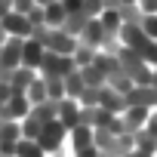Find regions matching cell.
<instances>
[{
    "label": "cell",
    "instance_id": "cell-15",
    "mask_svg": "<svg viewBox=\"0 0 157 157\" xmlns=\"http://www.w3.org/2000/svg\"><path fill=\"white\" fill-rule=\"evenodd\" d=\"M62 83H65V99H80V93L86 90V83H83V74H80V68H74L68 77H62Z\"/></svg>",
    "mask_w": 157,
    "mask_h": 157
},
{
    "label": "cell",
    "instance_id": "cell-30",
    "mask_svg": "<svg viewBox=\"0 0 157 157\" xmlns=\"http://www.w3.org/2000/svg\"><path fill=\"white\" fill-rule=\"evenodd\" d=\"M139 10L142 13H157V0H139Z\"/></svg>",
    "mask_w": 157,
    "mask_h": 157
},
{
    "label": "cell",
    "instance_id": "cell-34",
    "mask_svg": "<svg viewBox=\"0 0 157 157\" xmlns=\"http://www.w3.org/2000/svg\"><path fill=\"white\" fill-rule=\"evenodd\" d=\"M46 3H49V0H37V6H46Z\"/></svg>",
    "mask_w": 157,
    "mask_h": 157
},
{
    "label": "cell",
    "instance_id": "cell-1",
    "mask_svg": "<svg viewBox=\"0 0 157 157\" xmlns=\"http://www.w3.org/2000/svg\"><path fill=\"white\" fill-rule=\"evenodd\" d=\"M65 139H68V126L62 123V120H52V123H46L43 129H40V136L34 139L46 154H52V151H59L62 145H65Z\"/></svg>",
    "mask_w": 157,
    "mask_h": 157
},
{
    "label": "cell",
    "instance_id": "cell-24",
    "mask_svg": "<svg viewBox=\"0 0 157 157\" xmlns=\"http://www.w3.org/2000/svg\"><path fill=\"white\" fill-rule=\"evenodd\" d=\"M80 74H83V83L86 86H105V74L96 68V62L86 65V68H80Z\"/></svg>",
    "mask_w": 157,
    "mask_h": 157
},
{
    "label": "cell",
    "instance_id": "cell-12",
    "mask_svg": "<svg viewBox=\"0 0 157 157\" xmlns=\"http://www.w3.org/2000/svg\"><path fill=\"white\" fill-rule=\"evenodd\" d=\"M99 108H105V111H111V114H123V108H126V102H123V96L117 93V90H111L108 83L99 90Z\"/></svg>",
    "mask_w": 157,
    "mask_h": 157
},
{
    "label": "cell",
    "instance_id": "cell-21",
    "mask_svg": "<svg viewBox=\"0 0 157 157\" xmlns=\"http://www.w3.org/2000/svg\"><path fill=\"white\" fill-rule=\"evenodd\" d=\"M96 56H99V49H90V46H83V43H77V49H74V68H86V65H93L96 62Z\"/></svg>",
    "mask_w": 157,
    "mask_h": 157
},
{
    "label": "cell",
    "instance_id": "cell-23",
    "mask_svg": "<svg viewBox=\"0 0 157 157\" xmlns=\"http://www.w3.org/2000/svg\"><path fill=\"white\" fill-rule=\"evenodd\" d=\"M132 139H136V148H139V151H148V154H154V157H157V139H154V136H151L148 129L136 132Z\"/></svg>",
    "mask_w": 157,
    "mask_h": 157
},
{
    "label": "cell",
    "instance_id": "cell-18",
    "mask_svg": "<svg viewBox=\"0 0 157 157\" xmlns=\"http://www.w3.org/2000/svg\"><path fill=\"white\" fill-rule=\"evenodd\" d=\"M31 114L46 126V123H52L56 117H59V102H43V105H31Z\"/></svg>",
    "mask_w": 157,
    "mask_h": 157
},
{
    "label": "cell",
    "instance_id": "cell-33",
    "mask_svg": "<svg viewBox=\"0 0 157 157\" xmlns=\"http://www.w3.org/2000/svg\"><path fill=\"white\" fill-rule=\"evenodd\" d=\"M117 3H139V0H117Z\"/></svg>",
    "mask_w": 157,
    "mask_h": 157
},
{
    "label": "cell",
    "instance_id": "cell-17",
    "mask_svg": "<svg viewBox=\"0 0 157 157\" xmlns=\"http://www.w3.org/2000/svg\"><path fill=\"white\" fill-rule=\"evenodd\" d=\"M99 22H102V28H105L108 34H117V31L123 28V16H120V6H105V10L99 13Z\"/></svg>",
    "mask_w": 157,
    "mask_h": 157
},
{
    "label": "cell",
    "instance_id": "cell-27",
    "mask_svg": "<svg viewBox=\"0 0 157 157\" xmlns=\"http://www.w3.org/2000/svg\"><path fill=\"white\" fill-rule=\"evenodd\" d=\"M34 6H37V0H13V10H16V13H22V16H28Z\"/></svg>",
    "mask_w": 157,
    "mask_h": 157
},
{
    "label": "cell",
    "instance_id": "cell-20",
    "mask_svg": "<svg viewBox=\"0 0 157 157\" xmlns=\"http://www.w3.org/2000/svg\"><path fill=\"white\" fill-rule=\"evenodd\" d=\"M16 157H46V151L34 139H19L16 142Z\"/></svg>",
    "mask_w": 157,
    "mask_h": 157
},
{
    "label": "cell",
    "instance_id": "cell-28",
    "mask_svg": "<svg viewBox=\"0 0 157 157\" xmlns=\"http://www.w3.org/2000/svg\"><path fill=\"white\" fill-rule=\"evenodd\" d=\"M62 6H65V13L71 16V13H80V10H83V0H62Z\"/></svg>",
    "mask_w": 157,
    "mask_h": 157
},
{
    "label": "cell",
    "instance_id": "cell-32",
    "mask_svg": "<svg viewBox=\"0 0 157 157\" xmlns=\"http://www.w3.org/2000/svg\"><path fill=\"white\" fill-rule=\"evenodd\" d=\"M3 40H6V31H3V25H0V46H3Z\"/></svg>",
    "mask_w": 157,
    "mask_h": 157
},
{
    "label": "cell",
    "instance_id": "cell-2",
    "mask_svg": "<svg viewBox=\"0 0 157 157\" xmlns=\"http://www.w3.org/2000/svg\"><path fill=\"white\" fill-rule=\"evenodd\" d=\"M74 71V59L71 56H56V52H46L43 56V62H40V71L37 74H43V77H68Z\"/></svg>",
    "mask_w": 157,
    "mask_h": 157
},
{
    "label": "cell",
    "instance_id": "cell-3",
    "mask_svg": "<svg viewBox=\"0 0 157 157\" xmlns=\"http://www.w3.org/2000/svg\"><path fill=\"white\" fill-rule=\"evenodd\" d=\"M0 25H3L6 37H19V40H28V37L34 34V25L28 22V16H22V13H16V10H10L3 19H0Z\"/></svg>",
    "mask_w": 157,
    "mask_h": 157
},
{
    "label": "cell",
    "instance_id": "cell-5",
    "mask_svg": "<svg viewBox=\"0 0 157 157\" xmlns=\"http://www.w3.org/2000/svg\"><path fill=\"white\" fill-rule=\"evenodd\" d=\"M22 43L25 40H19V37H6L3 40V46H0V68L3 71H13V68L22 65Z\"/></svg>",
    "mask_w": 157,
    "mask_h": 157
},
{
    "label": "cell",
    "instance_id": "cell-16",
    "mask_svg": "<svg viewBox=\"0 0 157 157\" xmlns=\"http://www.w3.org/2000/svg\"><path fill=\"white\" fill-rule=\"evenodd\" d=\"M25 99H28L31 105H43V102H49V96H46V77H43V74H37L34 80L28 83Z\"/></svg>",
    "mask_w": 157,
    "mask_h": 157
},
{
    "label": "cell",
    "instance_id": "cell-10",
    "mask_svg": "<svg viewBox=\"0 0 157 157\" xmlns=\"http://www.w3.org/2000/svg\"><path fill=\"white\" fill-rule=\"evenodd\" d=\"M123 102L126 108H154V86H132Z\"/></svg>",
    "mask_w": 157,
    "mask_h": 157
},
{
    "label": "cell",
    "instance_id": "cell-11",
    "mask_svg": "<svg viewBox=\"0 0 157 157\" xmlns=\"http://www.w3.org/2000/svg\"><path fill=\"white\" fill-rule=\"evenodd\" d=\"M93 126H86V123H77V126H71L68 129V148L71 151H80V148H86V145H93Z\"/></svg>",
    "mask_w": 157,
    "mask_h": 157
},
{
    "label": "cell",
    "instance_id": "cell-29",
    "mask_svg": "<svg viewBox=\"0 0 157 157\" xmlns=\"http://www.w3.org/2000/svg\"><path fill=\"white\" fill-rule=\"evenodd\" d=\"M0 154L3 157H16V142H0Z\"/></svg>",
    "mask_w": 157,
    "mask_h": 157
},
{
    "label": "cell",
    "instance_id": "cell-22",
    "mask_svg": "<svg viewBox=\"0 0 157 157\" xmlns=\"http://www.w3.org/2000/svg\"><path fill=\"white\" fill-rule=\"evenodd\" d=\"M19 123H22V139H37V136H40V129H43V123H40V120H37L34 114L22 117Z\"/></svg>",
    "mask_w": 157,
    "mask_h": 157
},
{
    "label": "cell",
    "instance_id": "cell-19",
    "mask_svg": "<svg viewBox=\"0 0 157 157\" xmlns=\"http://www.w3.org/2000/svg\"><path fill=\"white\" fill-rule=\"evenodd\" d=\"M22 139V123L0 117V142H19Z\"/></svg>",
    "mask_w": 157,
    "mask_h": 157
},
{
    "label": "cell",
    "instance_id": "cell-26",
    "mask_svg": "<svg viewBox=\"0 0 157 157\" xmlns=\"http://www.w3.org/2000/svg\"><path fill=\"white\" fill-rule=\"evenodd\" d=\"M139 28L148 34V40H157V13H145L142 22H139Z\"/></svg>",
    "mask_w": 157,
    "mask_h": 157
},
{
    "label": "cell",
    "instance_id": "cell-36",
    "mask_svg": "<svg viewBox=\"0 0 157 157\" xmlns=\"http://www.w3.org/2000/svg\"><path fill=\"white\" fill-rule=\"evenodd\" d=\"M0 157H3V154H0Z\"/></svg>",
    "mask_w": 157,
    "mask_h": 157
},
{
    "label": "cell",
    "instance_id": "cell-31",
    "mask_svg": "<svg viewBox=\"0 0 157 157\" xmlns=\"http://www.w3.org/2000/svg\"><path fill=\"white\" fill-rule=\"evenodd\" d=\"M123 157H154V154H148V151H139V148H132L129 154H123Z\"/></svg>",
    "mask_w": 157,
    "mask_h": 157
},
{
    "label": "cell",
    "instance_id": "cell-13",
    "mask_svg": "<svg viewBox=\"0 0 157 157\" xmlns=\"http://www.w3.org/2000/svg\"><path fill=\"white\" fill-rule=\"evenodd\" d=\"M56 120H62L68 129L77 126V123H80V102H74V99H62V102H59V117H56Z\"/></svg>",
    "mask_w": 157,
    "mask_h": 157
},
{
    "label": "cell",
    "instance_id": "cell-7",
    "mask_svg": "<svg viewBox=\"0 0 157 157\" xmlns=\"http://www.w3.org/2000/svg\"><path fill=\"white\" fill-rule=\"evenodd\" d=\"M37 77V71L34 68H25V65H19V68H13L10 71V77H6V86H10V93L13 96H25V90H28V83Z\"/></svg>",
    "mask_w": 157,
    "mask_h": 157
},
{
    "label": "cell",
    "instance_id": "cell-8",
    "mask_svg": "<svg viewBox=\"0 0 157 157\" xmlns=\"http://www.w3.org/2000/svg\"><path fill=\"white\" fill-rule=\"evenodd\" d=\"M43 56H46V46H43L37 37H28V40L22 43V65H25V68H34V71H40V62H43Z\"/></svg>",
    "mask_w": 157,
    "mask_h": 157
},
{
    "label": "cell",
    "instance_id": "cell-6",
    "mask_svg": "<svg viewBox=\"0 0 157 157\" xmlns=\"http://www.w3.org/2000/svg\"><path fill=\"white\" fill-rule=\"evenodd\" d=\"M105 37H108V31L102 28V22H99V19H90V22L83 25V31L77 34V43H83V46H90V49H102Z\"/></svg>",
    "mask_w": 157,
    "mask_h": 157
},
{
    "label": "cell",
    "instance_id": "cell-25",
    "mask_svg": "<svg viewBox=\"0 0 157 157\" xmlns=\"http://www.w3.org/2000/svg\"><path fill=\"white\" fill-rule=\"evenodd\" d=\"M46 96H49V102H62L65 99V83L59 77H46Z\"/></svg>",
    "mask_w": 157,
    "mask_h": 157
},
{
    "label": "cell",
    "instance_id": "cell-14",
    "mask_svg": "<svg viewBox=\"0 0 157 157\" xmlns=\"http://www.w3.org/2000/svg\"><path fill=\"white\" fill-rule=\"evenodd\" d=\"M65 19H68V13L62 6V0H49V3L43 6V25L46 28H62Z\"/></svg>",
    "mask_w": 157,
    "mask_h": 157
},
{
    "label": "cell",
    "instance_id": "cell-9",
    "mask_svg": "<svg viewBox=\"0 0 157 157\" xmlns=\"http://www.w3.org/2000/svg\"><path fill=\"white\" fill-rule=\"evenodd\" d=\"M28 114H31V102H28L25 96H10L6 105L0 108V117H6V120H22V117H28Z\"/></svg>",
    "mask_w": 157,
    "mask_h": 157
},
{
    "label": "cell",
    "instance_id": "cell-35",
    "mask_svg": "<svg viewBox=\"0 0 157 157\" xmlns=\"http://www.w3.org/2000/svg\"><path fill=\"white\" fill-rule=\"evenodd\" d=\"M154 108H157V86H154Z\"/></svg>",
    "mask_w": 157,
    "mask_h": 157
},
{
    "label": "cell",
    "instance_id": "cell-4",
    "mask_svg": "<svg viewBox=\"0 0 157 157\" xmlns=\"http://www.w3.org/2000/svg\"><path fill=\"white\" fill-rule=\"evenodd\" d=\"M151 111H154V108H123V114H120L123 132H129V136L142 132L145 123H148V117H151Z\"/></svg>",
    "mask_w": 157,
    "mask_h": 157
}]
</instances>
